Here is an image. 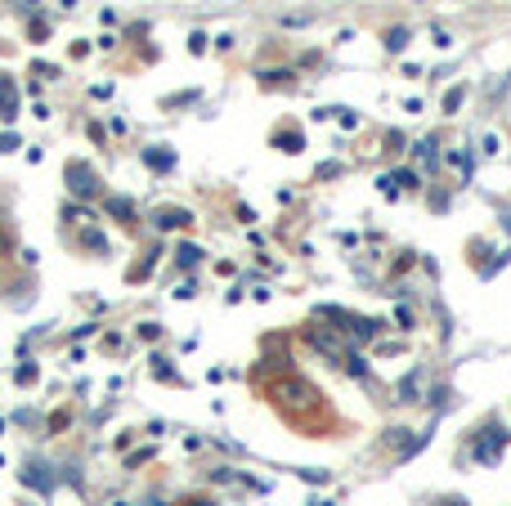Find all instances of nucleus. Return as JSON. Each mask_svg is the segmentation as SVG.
I'll list each match as a JSON object with an SVG mask.
<instances>
[{
    "mask_svg": "<svg viewBox=\"0 0 511 506\" xmlns=\"http://www.w3.org/2000/svg\"><path fill=\"white\" fill-rule=\"evenodd\" d=\"M14 148H19V139H14V135H0V153H14Z\"/></svg>",
    "mask_w": 511,
    "mask_h": 506,
    "instance_id": "obj_11",
    "label": "nucleus"
},
{
    "mask_svg": "<svg viewBox=\"0 0 511 506\" xmlns=\"http://www.w3.org/2000/svg\"><path fill=\"white\" fill-rule=\"evenodd\" d=\"M404 46H408V28H395V32L386 37V50H390V55H399Z\"/></svg>",
    "mask_w": 511,
    "mask_h": 506,
    "instance_id": "obj_6",
    "label": "nucleus"
},
{
    "mask_svg": "<svg viewBox=\"0 0 511 506\" xmlns=\"http://www.w3.org/2000/svg\"><path fill=\"white\" fill-rule=\"evenodd\" d=\"M188 220H193V215H188L184 207H157V211H153V224H157V229H184Z\"/></svg>",
    "mask_w": 511,
    "mask_h": 506,
    "instance_id": "obj_3",
    "label": "nucleus"
},
{
    "mask_svg": "<svg viewBox=\"0 0 511 506\" xmlns=\"http://www.w3.org/2000/svg\"><path fill=\"white\" fill-rule=\"evenodd\" d=\"M104 207H108V215H113V220H121V224H130V220H135V202H130V198H108Z\"/></svg>",
    "mask_w": 511,
    "mask_h": 506,
    "instance_id": "obj_4",
    "label": "nucleus"
},
{
    "mask_svg": "<svg viewBox=\"0 0 511 506\" xmlns=\"http://www.w3.org/2000/svg\"><path fill=\"white\" fill-rule=\"evenodd\" d=\"M144 162H148V166H162V171H166V166H171V153H157V148H148V153H144Z\"/></svg>",
    "mask_w": 511,
    "mask_h": 506,
    "instance_id": "obj_8",
    "label": "nucleus"
},
{
    "mask_svg": "<svg viewBox=\"0 0 511 506\" xmlns=\"http://www.w3.org/2000/svg\"><path fill=\"white\" fill-rule=\"evenodd\" d=\"M202 506H211V502H202Z\"/></svg>",
    "mask_w": 511,
    "mask_h": 506,
    "instance_id": "obj_12",
    "label": "nucleus"
},
{
    "mask_svg": "<svg viewBox=\"0 0 511 506\" xmlns=\"http://www.w3.org/2000/svg\"><path fill=\"white\" fill-rule=\"evenodd\" d=\"M502 448H507V430H502V426H489V430L475 434V457H480V461H498Z\"/></svg>",
    "mask_w": 511,
    "mask_h": 506,
    "instance_id": "obj_2",
    "label": "nucleus"
},
{
    "mask_svg": "<svg viewBox=\"0 0 511 506\" xmlns=\"http://www.w3.org/2000/svg\"><path fill=\"white\" fill-rule=\"evenodd\" d=\"M197 260H202V247H180V265L184 269H193Z\"/></svg>",
    "mask_w": 511,
    "mask_h": 506,
    "instance_id": "obj_7",
    "label": "nucleus"
},
{
    "mask_svg": "<svg viewBox=\"0 0 511 506\" xmlns=\"http://www.w3.org/2000/svg\"><path fill=\"white\" fill-rule=\"evenodd\" d=\"M462 99H466V90L457 86V90H453V95L444 99V113H457V108H462Z\"/></svg>",
    "mask_w": 511,
    "mask_h": 506,
    "instance_id": "obj_9",
    "label": "nucleus"
},
{
    "mask_svg": "<svg viewBox=\"0 0 511 506\" xmlns=\"http://www.w3.org/2000/svg\"><path fill=\"white\" fill-rule=\"evenodd\" d=\"M19 108H14V77H0V117H14Z\"/></svg>",
    "mask_w": 511,
    "mask_h": 506,
    "instance_id": "obj_5",
    "label": "nucleus"
},
{
    "mask_svg": "<svg viewBox=\"0 0 511 506\" xmlns=\"http://www.w3.org/2000/svg\"><path fill=\"white\" fill-rule=\"evenodd\" d=\"M68 189H72V198H99L104 193V180L95 171H86L81 162H72L68 166Z\"/></svg>",
    "mask_w": 511,
    "mask_h": 506,
    "instance_id": "obj_1",
    "label": "nucleus"
},
{
    "mask_svg": "<svg viewBox=\"0 0 511 506\" xmlns=\"http://www.w3.org/2000/svg\"><path fill=\"white\" fill-rule=\"evenodd\" d=\"M188 50H193V55H202V50H206V37H202V32H193V41H188Z\"/></svg>",
    "mask_w": 511,
    "mask_h": 506,
    "instance_id": "obj_10",
    "label": "nucleus"
}]
</instances>
